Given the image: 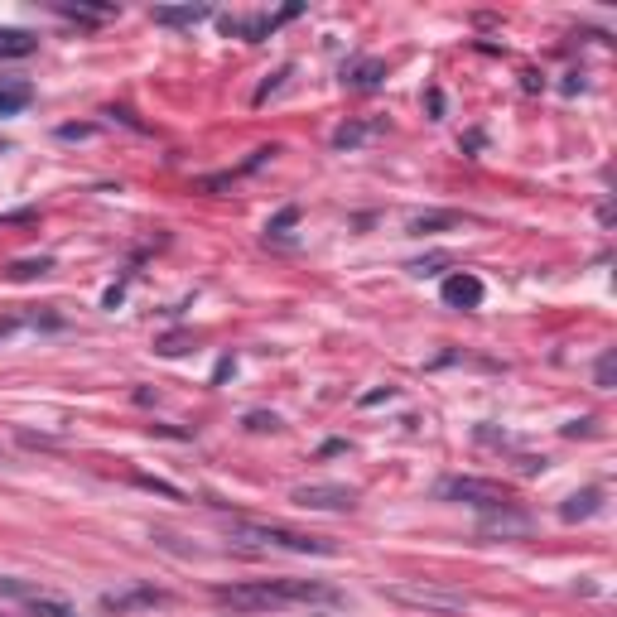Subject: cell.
<instances>
[{"label": "cell", "mask_w": 617, "mask_h": 617, "mask_svg": "<svg viewBox=\"0 0 617 617\" xmlns=\"http://www.w3.org/2000/svg\"><path fill=\"white\" fill-rule=\"evenodd\" d=\"M222 608L237 613H280V608H338L343 593L319 584V579H261V584H222L213 589Z\"/></svg>", "instance_id": "obj_1"}, {"label": "cell", "mask_w": 617, "mask_h": 617, "mask_svg": "<svg viewBox=\"0 0 617 617\" xmlns=\"http://www.w3.org/2000/svg\"><path fill=\"white\" fill-rule=\"evenodd\" d=\"M232 545L242 550H290V555H333V545L319 536H304V531H290V526H266V521H232L227 531Z\"/></svg>", "instance_id": "obj_2"}, {"label": "cell", "mask_w": 617, "mask_h": 617, "mask_svg": "<svg viewBox=\"0 0 617 617\" xmlns=\"http://www.w3.org/2000/svg\"><path fill=\"white\" fill-rule=\"evenodd\" d=\"M444 502H463V507H483V511H507V487L487 483V478H444L439 483Z\"/></svg>", "instance_id": "obj_3"}, {"label": "cell", "mask_w": 617, "mask_h": 617, "mask_svg": "<svg viewBox=\"0 0 617 617\" xmlns=\"http://www.w3.org/2000/svg\"><path fill=\"white\" fill-rule=\"evenodd\" d=\"M295 507H304V511H352L357 507V487L304 483V487H295Z\"/></svg>", "instance_id": "obj_4"}, {"label": "cell", "mask_w": 617, "mask_h": 617, "mask_svg": "<svg viewBox=\"0 0 617 617\" xmlns=\"http://www.w3.org/2000/svg\"><path fill=\"white\" fill-rule=\"evenodd\" d=\"M391 598H401L410 608H439V613H458L468 598L463 593H449V589H430V584H396Z\"/></svg>", "instance_id": "obj_5"}, {"label": "cell", "mask_w": 617, "mask_h": 617, "mask_svg": "<svg viewBox=\"0 0 617 617\" xmlns=\"http://www.w3.org/2000/svg\"><path fill=\"white\" fill-rule=\"evenodd\" d=\"M295 15H299V5H285L280 15H251V20H222V29H227V34H237V39H251V44H256V39H266V34H275V29L285 25V20H295Z\"/></svg>", "instance_id": "obj_6"}, {"label": "cell", "mask_w": 617, "mask_h": 617, "mask_svg": "<svg viewBox=\"0 0 617 617\" xmlns=\"http://www.w3.org/2000/svg\"><path fill=\"white\" fill-rule=\"evenodd\" d=\"M169 603V593L164 589H150V584H140V589H126V593H107L102 598V608L107 613H135V608H164Z\"/></svg>", "instance_id": "obj_7"}, {"label": "cell", "mask_w": 617, "mask_h": 617, "mask_svg": "<svg viewBox=\"0 0 617 617\" xmlns=\"http://www.w3.org/2000/svg\"><path fill=\"white\" fill-rule=\"evenodd\" d=\"M444 304H449V309H478V304H483V280H478V275H463V270L449 275V280H444Z\"/></svg>", "instance_id": "obj_8"}, {"label": "cell", "mask_w": 617, "mask_h": 617, "mask_svg": "<svg viewBox=\"0 0 617 617\" xmlns=\"http://www.w3.org/2000/svg\"><path fill=\"white\" fill-rule=\"evenodd\" d=\"M34 102V87L25 78H0V116H20Z\"/></svg>", "instance_id": "obj_9"}, {"label": "cell", "mask_w": 617, "mask_h": 617, "mask_svg": "<svg viewBox=\"0 0 617 617\" xmlns=\"http://www.w3.org/2000/svg\"><path fill=\"white\" fill-rule=\"evenodd\" d=\"M598 507H603V487H584V492H574V497L564 502L560 516L564 521H589Z\"/></svg>", "instance_id": "obj_10"}, {"label": "cell", "mask_w": 617, "mask_h": 617, "mask_svg": "<svg viewBox=\"0 0 617 617\" xmlns=\"http://www.w3.org/2000/svg\"><path fill=\"white\" fill-rule=\"evenodd\" d=\"M34 49H39V39L29 29H15V25L0 29V58H29Z\"/></svg>", "instance_id": "obj_11"}, {"label": "cell", "mask_w": 617, "mask_h": 617, "mask_svg": "<svg viewBox=\"0 0 617 617\" xmlns=\"http://www.w3.org/2000/svg\"><path fill=\"white\" fill-rule=\"evenodd\" d=\"M208 15H213L208 5H179V10L160 5V10H155V25H198V20H208Z\"/></svg>", "instance_id": "obj_12"}, {"label": "cell", "mask_w": 617, "mask_h": 617, "mask_svg": "<svg viewBox=\"0 0 617 617\" xmlns=\"http://www.w3.org/2000/svg\"><path fill=\"white\" fill-rule=\"evenodd\" d=\"M381 78H386V63H381V58H367V63H357V68H348V73H343V82H348V87H376Z\"/></svg>", "instance_id": "obj_13"}, {"label": "cell", "mask_w": 617, "mask_h": 617, "mask_svg": "<svg viewBox=\"0 0 617 617\" xmlns=\"http://www.w3.org/2000/svg\"><path fill=\"white\" fill-rule=\"evenodd\" d=\"M526 531H531L526 516H492V521H483V536H526Z\"/></svg>", "instance_id": "obj_14"}, {"label": "cell", "mask_w": 617, "mask_h": 617, "mask_svg": "<svg viewBox=\"0 0 617 617\" xmlns=\"http://www.w3.org/2000/svg\"><path fill=\"white\" fill-rule=\"evenodd\" d=\"M439 227H458V213H420V217H410V232H415V237L439 232Z\"/></svg>", "instance_id": "obj_15"}, {"label": "cell", "mask_w": 617, "mask_h": 617, "mask_svg": "<svg viewBox=\"0 0 617 617\" xmlns=\"http://www.w3.org/2000/svg\"><path fill=\"white\" fill-rule=\"evenodd\" d=\"M29 613H34V617H78L68 603H54V598H44V593H39V598H29Z\"/></svg>", "instance_id": "obj_16"}, {"label": "cell", "mask_w": 617, "mask_h": 617, "mask_svg": "<svg viewBox=\"0 0 617 617\" xmlns=\"http://www.w3.org/2000/svg\"><path fill=\"white\" fill-rule=\"evenodd\" d=\"M54 270V261L49 256H39V261H15L10 266V280H29V275H49Z\"/></svg>", "instance_id": "obj_17"}, {"label": "cell", "mask_w": 617, "mask_h": 617, "mask_svg": "<svg viewBox=\"0 0 617 617\" xmlns=\"http://www.w3.org/2000/svg\"><path fill=\"white\" fill-rule=\"evenodd\" d=\"M0 593H5V598H39V589H34V584H25V579H5V574H0Z\"/></svg>", "instance_id": "obj_18"}, {"label": "cell", "mask_w": 617, "mask_h": 617, "mask_svg": "<svg viewBox=\"0 0 617 617\" xmlns=\"http://www.w3.org/2000/svg\"><path fill=\"white\" fill-rule=\"evenodd\" d=\"M372 131H376V126H343V131L333 135V145H338V150H348V145H357V140H367Z\"/></svg>", "instance_id": "obj_19"}, {"label": "cell", "mask_w": 617, "mask_h": 617, "mask_svg": "<svg viewBox=\"0 0 617 617\" xmlns=\"http://www.w3.org/2000/svg\"><path fill=\"white\" fill-rule=\"evenodd\" d=\"M613 367H617V357L613 352H603V357H598V386H603V391L613 386Z\"/></svg>", "instance_id": "obj_20"}, {"label": "cell", "mask_w": 617, "mask_h": 617, "mask_svg": "<svg viewBox=\"0 0 617 617\" xmlns=\"http://www.w3.org/2000/svg\"><path fill=\"white\" fill-rule=\"evenodd\" d=\"M246 430H280L275 415H246Z\"/></svg>", "instance_id": "obj_21"}, {"label": "cell", "mask_w": 617, "mask_h": 617, "mask_svg": "<svg viewBox=\"0 0 617 617\" xmlns=\"http://www.w3.org/2000/svg\"><path fill=\"white\" fill-rule=\"evenodd\" d=\"M444 261H449V256H430V261H415L410 270H415V275H434V270L444 266Z\"/></svg>", "instance_id": "obj_22"}, {"label": "cell", "mask_w": 617, "mask_h": 617, "mask_svg": "<svg viewBox=\"0 0 617 617\" xmlns=\"http://www.w3.org/2000/svg\"><path fill=\"white\" fill-rule=\"evenodd\" d=\"M295 208H285V213H280V217H275V222H270V227H266V232H285V227H295Z\"/></svg>", "instance_id": "obj_23"}, {"label": "cell", "mask_w": 617, "mask_h": 617, "mask_svg": "<svg viewBox=\"0 0 617 617\" xmlns=\"http://www.w3.org/2000/svg\"><path fill=\"white\" fill-rule=\"evenodd\" d=\"M10 328H15V323H10V319H5V323H0V338H5V333H10Z\"/></svg>", "instance_id": "obj_24"}]
</instances>
